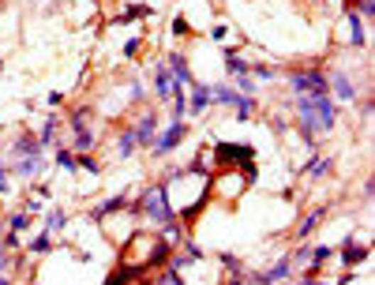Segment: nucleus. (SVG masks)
Here are the masks:
<instances>
[{"instance_id": "nucleus-21", "label": "nucleus", "mask_w": 375, "mask_h": 285, "mask_svg": "<svg viewBox=\"0 0 375 285\" xmlns=\"http://www.w3.org/2000/svg\"><path fill=\"white\" fill-rule=\"evenodd\" d=\"M222 64H225V72H229V79H237V75H248L251 64L237 53V49H222Z\"/></svg>"}, {"instance_id": "nucleus-6", "label": "nucleus", "mask_w": 375, "mask_h": 285, "mask_svg": "<svg viewBox=\"0 0 375 285\" xmlns=\"http://www.w3.org/2000/svg\"><path fill=\"white\" fill-rule=\"evenodd\" d=\"M151 270H146V263H116V270H109V278H105V285H136L143 281Z\"/></svg>"}, {"instance_id": "nucleus-20", "label": "nucleus", "mask_w": 375, "mask_h": 285, "mask_svg": "<svg viewBox=\"0 0 375 285\" xmlns=\"http://www.w3.org/2000/svg\"><path fill=\"white\" fill-rule=\"evenodd\" d=\"M57 132H60V116L49 113V121L42 124V132H38V142H42L45 150H57V147H60V142H57Z\"/></svg>"}, {"instance_id": "nucleus-8", "label": "nucleus", "mask_w": 375, "mask_h": 285, "mask_svg": "<svg viewBox=\"0 0 375 285\" xmlns=\"http://www.w3.org/2000/svg\"><path fill=\"white\" fill-rule=\"evenodd\" d=\"M131 135H136V147H143V150H151V142H154V135H158V113H151L146 109L136 124H131Z\"/></svg>"}, {"instance_id": "nucleus-38", "label": "nucleus", "mask_w": 375, "mask_h": 285, "mask_svg": "<svg viewBox=\"0 0 375 285\" xmlns=\"http://www.w3.org/2000/svg\"><path fill=\"white\" fill-rule=\"evenodd\" d=\"M289 259H293V263H304V267H308V259H312V248L304 244V248H297V255H289Z\"/></svg>"}, {"instance_id": "nucleus-46", "label": "nucleus", "mask_w": 375, "mask_h": 285, "mask_svg": "<svg viewBox=\"0 0 375 285\" xmlns=\"http://www.w3.org/2000/svg\"><path fill=\"white\" fill-rule=\"evenodd\" d=\"M229 285H251V281H248V278H244V274H237V278H233V281H229Z\"/></svg>"}, {"instance_id": "nucleus-35", "label": "nucleus", "mask_w": 375, "mask_h": 285, "mask_svg": "<svg viewBox=\"0 0 375 285\" xmlns=\"http://www.w3.org/2000/svg\"><path fill=\"white\" fill-rule=\"evenodd\" d=\"M57 165H60V169H68V173L79 169V165H75V154H72L68 147H57Z\"/></svg>"}, {"instance_id": "nucleus-43", "label": "nucleus", "mask_w": 375, "mask_h": 285, "mask_svg": "<svg viewBox=\"0 0 375 285\" xmlns=\"http://www.w3.org/2000/svg\"><path fill=\"white\" fill-rule=\"evenodd\" d=\"M124 57H139V38H131V42L124 45Z\"/></svg>"}, {"instance_id": "nucleus-1", "label": "nucleus", "mask_w": 375, "mask_h": 285, "mask_svg": "<svg viewBox=\"0 0 375 285\" xmlns=\"http://www.w3.org/2000/svg\"><path fill=\"white\" fill-rule=\"evenodd\" d=\"M338 124V106H334L330 94H315V98H297V128H300V139L304 147H319V135L334 132Z\"/></svg>"}, {"instance_id": "nucleus-26", "label": "nucleus", "mask_w": 375, "mask_h": 285, "mask_svg": "<svg viewBox=\"0 0 375 285\" xmlns=\"http://www.w3.org/2000/svg\"><path fill=\"white\" fill-rule=\"evenodd\" d=\"M90 106H75L72 109V116H68V124H72V132H87V128H90Z\"/></svg>"}, {"instance_id": "nucleus-13", "label": "nucleus", "mask_w": 375, "mask_h": 285, "mask_svg": "<svg viewBox=\"0 0 375 285\" xmlns=\"http://www.w3.org/2000/svg\"><path fill=\"white\" fill-rule=\"evenodd\" d=\"M120 211H128V196H109L98 206H90V222H105L109 214H120Z\"/></svg>"}, {"instance_id": "nucleus-4", "label": "nucleus", "mask_w": 375, "mask_h": 285, "mask_svg": "<svg viewBox=\"0 0 375 285\" xmlns=\"http://www.w3.org/2000/svg\"><path fill=\"white\" fill-rule=\"evenodd\" d=\"M210 158H214V169H225V165H251V158H256V150L248 147V142H214V150H210Z\"/></svg>"}, {"instance_id": "nucleus-25", "label": "nucleus", "mask_w": 375, "mask_h": 285, "mask_svg": "<svg viewBox=\"0 0 375 285\" xmlns=\"http://www.w3.org/2000/svg\"><path fill=\"white\" fill-rule=\"evenodd\" d=\"M136 154V135H131V128H124V132L116 135V158L124 162V158H131Z\"/></svg>"}, {"instance_id": "nucleus-44", "label": "nucleus", "mask_w": 375, "mask_h": 285, "mask_svg": "<svg viewBox=\"0 0 375 285\" xmlns=\"http://www.w3.org/2000/svg\"><path fill=\"white\" fill-rule=\"evenodd\" d=\"M4 270H8V252L0 248V274H4Z\"/></svg>"}, {"instance_id": "nucleus-14", "label": "nucleus", "mask_w": 375, "mask_h": 285, "mask_svg": "<svg viewBox=\"0 0 375 285\" xmlns=\"http://www.w3.org/2000/svg\"><path fill=\"white\" fill-rule=\"evenodd\" d=\"M345 42H349V49H364V19L357 16V11H345Z\"/></svg>"}, {"instance_id": "nucleus-28", "label": "nucleus", "mask_w": 375, "mask_h": 285, "mask_svg": "<svg viewBox=\"0 0 375 285\" xmlns=\"http://www.w3.org/2000/svg\"><path fill=\"white\" fill-rule=\"evenodd\" d=\"M26 252H31V255H45V252H53V233H45V229H42L31 244H26Z\"/></svg>"}, {"instance_id": "nucleus-24", "label": "nucleus", "mask_w": 375, "mask_h": 285, "mask_svg": "<svg viewBox=\"0 0 375 285\" xmlns=\"http://www.w3.org/2000/svg\"><path fill=\"white\" fill-rule=\"evenodd\" d=\"M68 225V211H60V206H53V211H45V233H53V237H57V233Z\"/></svg>"}, {"instance_id": "nucleus-12", "label": "nucleus", "mask_w": 375, "mask_h": 285, "mask_svg": "<svg viewBox=\"0 0 375 285\" xmlns=\"http://www.w3.org/2000/svg\"><path fill=\"white\" fill-rule=\"evenodd\" d=\"M327 214H330V206H327V203H323V206H315L312 214H304V218H300V225H297V233H293V237H297V240H308V237H312V233L319 229V222H327Z\"/></svg>"}, {"instance_id": "nucleus-45", "label": "nucleus", "mask_w": 375, "mask_h": 285, "mask_svg": "<svg viewBox=\"0 0 375 285\" xmlns=\"http://www.w3.org/2000/svg\"><path fill=\"white\" fill-rule=\"evenodd\" d=\"M300 285H330V281H319V278H304Z\"/></svg>"}, {"instance_id": "nucleus-11", "label": "nucleus", "mask_w": 375, "mask_h": 285, "mask_svg": "<svg viewBox=\"0 0 375 285\" xmlns=\"http://www.w3.org/2000/svg\"><path fill=\"white\" fill-rule=\"evenodd\" d=\"M368 255H371V248H368V244H357V237H353V233L342 240V263L349 267V270H353L357 263H364Z\"/></svg>"}, {"instance_id": "nucleus-33", "label": "nucleus", "mask_w": 375, "mask_h": 285, "mask_svg": "<svg viewBox=\"0 0 375 285\" xmlns=\"http://www.w3.org/2000/svg\"><path fill=\"white\" fill-rule=\"evenodd\" d=\"M218 259H222V267L229 270L233 278H237V274H244V263H240V255H233V252H222Z\"/></svg>"}, {"instance_id": "nucleus-9", "label": "nucleus", "mask_w": 375, "mask_h": 285, "mask_svg": "<svg viewBox=\"0 0 375 285\" xmlns=\"http://www.w3.org/2000/svg\"><path fill=\"white\" fill-rule=\"evenodd\" d=\"M180 90V83L173 79V72L165 68V60L162 64H154V98L158 101H173V94Z\"/></svg>"}, {"instance_id": "nucleus-42", "label": "nucleus", "mask_w": 375, "mask_h": 285, "mask_svg": "<svg viewBox=\"0 0 375 285\" xmlns=\"http://www.w3.org/2000/svg\"><path fill=\"white\" fill-rule=\"evenodd\" d=\"M23 211H26V214H38V211H45V206H42V199H26Z\"/></svg>"}, {"instance_id": "nucleus-15", "label": "nucleus", "mask_w": 375, "mask_h": 285, "mask_svg": "<svg viewBox=\"0 0 375 285\" xmlns=\"http://www.w3.org/2000/svg\"><path fill=\"white\" fill-rule=\"evenodd\" d=\"M165 68L173 72V79H177L180 86H192L195 83V75H192V68H188V57L184 53H169L165 57Z\"/></svg>"}, {"instance_id": "nucleus-27", "label": "nucleus", "mask_w": 375, "mask_h": 285, "mask_svg": "<svg viewBox=\"0 0 375 285\" xmlns=\"http://www.w3.org/2000/svg\"><path fill=\"white\" fill-rule=\"evenodd\" d=\"M98 142H94V128H87V132H75L72 139V154H90Z\"/></svg>"}, {"instance_id": "nucleus-31", "label": "nucleus", "mask_w": 375, "mask_h": 285, "mask_svg": "<svg viewBox=\"0 0 375 285\" xmlns=\"http://www.w3.org/2000/svg\"><path fill=\"white\" fill-rule=\"evenodd\" d=\"M151 285H188V281L180 278V270H169L165 267V270H158V274L151 278Z\"/></svg>"}, {"instance_id": "nucleus-23", "label": "nucleus", "mask_w": 375, "mask_h": 285, "mask_svg": "<svg viewBox=\"0 0 375 285\" xmlns=\"http://www.w3.org/2000/svg\"><path fill=\"white\" fill-rule=\"evenodd\" d=\"M229 109L237 113V121H251V116H256V98H248V94H237Z\"/></svg>"}, {"instance_id": "nucleus-16", "label": "nucleus", "mask_w": 375, "mask_h": 285, "mask_svg": "<svg viewBox=\"0 0 375 285\" xmlns=\"http://www.w3.org/2000/svg\"><path fill=\"white\" fill-rule=\"evenodd\" d=\"M26 154H45V147L38 142V135L19 132V135H16V142H11V158H26Z\"/></svg>"}, {"instance_id": "nucleus-22", "label": "nucleus", "mask_w": 375, "mask_h": 285, "mask_svg": "<svg viewBox=\"0 0 375 285\" xmlns=\"http://www.w3.org/2000/svg\"><path fill=\"white\" fill-rule=\"evenodd\" d=\"M300 173H308L312 180H319V177H330L334 173V158H323V154H315L308 165H300Z\"/></svg>"}, {"instance_id": "nucleus-39", "label": "nucleus", "mask_w": 375, "mask_h": 285, "mask_svg": "<svg viewBox=\"0 0 375 285\" xmlns=\"http://www.w3.org/2000/svg\"><path fill=\"white\" fill-rule=\"evenodd\" d=\"M4 191H8V162L0 158V196H4Z\"/></svg>"}, {"instance_id": "nucleus-29", "label": "nucleus", "mask_w": 375, "mask_h": 285, "mask_svg": "<svg viewBox=\"0 0 375 285\" xmlns=\"http://www.w3.org/2000/svg\"><path fill=\"white\" fill-rule=\"evenodd\" d=\"M229 86L237 90V94H248V98H256V94H259V83L251 79V75H237V79H233Z\"/></svg>"}, {"instance_id": "nucleus-36", "label": "nucleus", "mask_w": 375, "mask_h": 285, "mask_svg": "<svg viewBox=\"0 0 375 285\" xmlns=\"http://www.w3.org/2000/svg\"><path fill=\"white\" fill-rule=\"evenodd\" d=\"M75 165H79V169H87V173H94V177L102 173V165H98V158H94V154H75Z\"/></svg>"}, {"instance_id": "nucleus-40", "label": "nucleus", "mask_w": 375, "mask_h": 285, "mask_svg": "<svg viewBox=\"0 0 375 285\" xmlns=\"http://www.w3.org/2000/svg\"><path fill=\"white\" fill-rule=\"evenodd\" d=\"M173 34H180V38L188 34V19H184V16H177V19H173Z\"/></svg>"}, {"instance_id": "nucleus-10", "label": "nucleus", "mask_w": 375, "mask_h": 285, "mask_svg": "<svg viewBox=\"0 0 375 285\" xmlns=\"http://www.w3.org/2000/svg\"><path fill=\"white\" fill-rule=\"evenodd\" d=\"M42 169H45V154H26V158H11V165H8V173H16V177H23V180H34Z\"/></svg>"}, {"instance_id": "nucleus-7", "label": "nucleus", "mask_w": 375, "mask_h": 285, "mask_svg": "<svg viewBox=\"0 0 375 285\" xmlns=\"http://www.w3.org/2000/svg\"><path fill=\"white\" fill-rule=\"evenodd\" d=\"M327 94L334 98V101H357V83H353V75H345V72H334V75H327Z\"/></svg>"}, {"instance_id": "nucleus-19", "label": "nucleus", "mask_w": 375, "mask_h": 285, "mask_svg": "<svg viewBox=\"0 0 375 285\" xmlns=\"http://www.w3.org/2000/svg\"><path fill=\"white\" fill-rule=\"evenodd\" d=\"M158 240H165V244H169V248H173V252H177V248H180V244L188 240V233H184V222H177V218H169V222L162 225V237H158Z\"/></svg>"}, {"instance_id": "nucleus-48", "label": "nucleus", "mask_w": 375, "mask_h": 285, "mask_svg": "<svg viewBox=\"0 0 375 285\" xmlns=\"http://www.w3.org/2000/svg\"><path fill=\"white\" fill-rule=\"evenodd\" d=\"M266 285H286V281H266Z\"/></svg>"}, {"instance_id": "nucleus-34", "label": "nucleus", "mask_w": 375, "mask_h": 285, "mask_svg": "<svg viewBox=\"0 0 375 285\" xmlns=\"http://www.w3.org/2000/svg\"><path fill=\"white\" fill-rule=\"evenodd\" d=\"M26 229H31V214H26V211L8 218V233H26Z\"/></svg>"}, {"instance_id": "nucleus-47", "label": "nucleus", "mask_w": 375, "mask_h": 285, "mask_svg": "<svg viewBox=\"0 0 375 285\" xmlns=\"http://www.w3.org/2000/svg\"><path fill=\"white\" fill-rule=\"evenodd\" d=\"M0 285H11V281H8V278H4V274H0Z\"/></svg>"}, {"instance_id": "nucleus-18", "label": "nucleus", "mask_w": 375, "mask_h": 285, "mask_svg": "<svg viewBox=\"0 0 375 285\" xmlns=\"http://www.w3.org/2000/svg\"><path fill=\"white\" fill-rule=\"evenodd\" d=\"M210 86L207 83H192V98H188V116H199L207 106H210Z\"/></svg>"}, {"instance_id": "nucleus-2", "label": "nucleus", "mask_w": 375, "mask_h": 285, "mask_svg": "<svg viewBox=\"0 0 375 285\" xmlns=\"http://www.w3.org/2000/svg\"><path fill=\"white\" fill-rule=\"evenodd\" d=\"M128 211L139 214L143 222H151V225H165L169 218H177V206L169 203V188L162 184V180H158V184H146L139 191V199L128 203Z\"/></svg>"}, {"instance_id": "nucleus-32", "label": "nucleus", "mask_w": 375, "mask_h": 285, "mask_svg": "<svg viewBox=\"0 0 375 285\" xmlns=\"http://www.w3.org/2000/svg\"><path fill=\"white\" fill-rule=\"evenodd\" d=\"M173 121H184V116H188V94H184V86L177 90V94H173Z\"/></svg>"}, {"instance_id": "nucleus-3", "label": "nucleus", "mask_w": 375, "mask_h": 285, "mask_svg": "<svg viewBox=\"0 0 375 285\" xmlns=\"http://www.w3.org/2000/svg\"><path fill=\"white\" fill-rule=\"evenodd\" d=\"M327 72L323 68H289V90L297 98H315V94H327Z\"/></svg>"}, {"instance_id": "nucleus-41", "label": "nucleus", "mask_w": 375, "mask_h": 285, "mask_svg": "<svg viewBox=\"0 0 375 285\" xmlns=\"http://www.w3.org/2000/svg\"><path fill=\"white\" fill-rule=\"evenodd\" d=\"M128 98H131V101H143V83H131V86H128Z\"/></svg>"}, {"instance_id": "nucleus-37", "label": "nucleus", "mask_w": 375, "mask_h": 285, "mask_svg": "<svg viewBox=\"0 0 375 285\" xmlns=\"http://www.w3.org/2000/svg\"><path fill=\"white\" fill-rule=\"evenodd\" d=\"M353 4H357L353 11H357V16H360V19H364V23H368V19L375 16V0H353Z\"/></svg>"}, {"instance_id": "nucleus-5", "label": "nucleus", "mask_w": 375, "mask_h": 285, "mask_svg": "<svg viewBox=\"0 0 375 285\" xmlns=\"http://www.w3.org/2000/svg\"><path fill=\"white\" fill-rule=\"evenodd\" d=\"M184 135H188V124H184V121H173L162 135H154V142H151V154H154V158H169V154H173V150H177L180 142H184Z\"/></svg>"}, {"instance_id": "nucleus-17", "label": "nucleus", "mask_w": 375, "mask_h": 285, "mask_svg": "<svg viewBox=\"0 0 375 285\" xmlns=\"http://www.w3.org/2000/svg\"><path fill=\"white\" fill-rule=\"evenodd\" d=\"M289 274H293V259L286 255V259H278L271 270H256V281L259 285H266V281H286Z\"/></svg>"}, {"instance_id": "nucleus-30", "label": "nucleus", "mask_w": 375, "mask_h": 285, "mask_svg": "<svg viewBox=\"0 0 375 285\" xmlns=\"http://www.w3.org/2000/svg\"><path fill=\"white\" fill-rule=\"evenodd\" d=\"M210 98L218 101V106H233V98H237V90L229 83H218V86H210Z\"/></svg>"}]
</instances>
